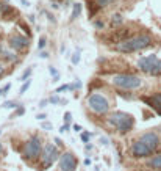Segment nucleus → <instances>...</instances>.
<instances>
[{
  "instance_id": "f704fd0d",
  "label": "nucleus",
  "mask_w": 161,
  "mask_h": 171,
  "mask_svg": "<svg viewBox=\"0 0 161 171\" xmlns=\"http://www.w3.org/2000/svg\"><path fill=\"white\" fill-rule=\"evenodd\" d=\"M9 88H11V85H9V83H8V85H5V86H3V94H5V93H6V91H8V89H9Z\"/></svg>"
},
{
  "instance_id": "423d86ee",
  "label": "nucleus",
  "mask_w": 161,
  "mask_h": 171,
  "mask_svg": "<svg viewBox=\"0 0 161 171\" xmlns=\"http://www.w3.org/2000/svg\"><path fill=\"white\" fill-rule=\"evenodd\" d=\"M60 159V152H58V148L57 146H53L52 143L46 144L42 152H41V160H42V165L46 168L52 166L53 163H55L57 160Z\"/></svg>"
},
{
  "instance_id": "a211bd4d",
  "label": "nucleus",
  "mask_w": 161,
  "mask_h": 171,
  "mask_svg": "<svg viewBox=\"0 0 161 171\" xmlns=\"http://www.w3.org/2000/svg\"><path fill=\"white\" fill-rule=\"evenodd\" d=\"M113 2H114V0H96V5H97L99 8H103V6L111 5Z\"/></svg>"
},
{
  "instance_id": "dca6fc26",
  "label": "nucleus",
  "mask_w": 161,
  "mask_h": 171,
  "mask_svg": "<svg viewBox=\"0 0 161 171\" xmlns=\"http://www.w3.org/2000/svg\"><path fill=\"white\" fill-rule=\"evenodd\" d=\"M80 13H82V5L80 3H74V10H72V14H71V21L77 19L80 16Z\"/></svg>"
},
{
  "instance_id": "58836bf2",
  "label": "nucleus",
  "mask_w": 161,
  "mask_h": 171,
  "mask_svg": "<svg viewBox=\"0 0 161 171\" xmlns=\"http://www.w3.org/2000/svg\"><path fill=\"white\" fill-rule=\"evenodd\" d=\"M3 151V146H2V143H0V152H2Z\"/></svg>"
},
{
  "instance_id": "f3484780",
  "label": "nucleus",
  "mask_w": 161,
  "mask_h": 171,
  "mask_svg": "<svg viewBox=\"0 0 161 171\" xmlns=\"http://www.w3.org/2000/svg\"><path fill=\"white\" fill-rule=\"evenodd\" d=\"M122 22H124V17L120 16V14H113L111 16V24L113 25H120Z\"/></svg>"
},
{
  "instance_id": "72a5a7b5",
  "label": "nucleus",
  "mask_w": 161,
  "mask_h": 171,
  "mask_svg": "<svg viewBox=\"0 0 161 171\" xmlns=\"http://www.w3.org/2000/svg\"><path fill=\"white\" fill-rule=\"evenodd\" d=\"M39 57H41V58H47L49 54H47V52H41V54H39Z\"/></svg>"
},
{
  "instance_id": "39448f33",
  "label": "nucleus",
  "mask_w": 161,
  "mask_h": 171,
  "mask_svg": "<svg viewBox=\"0 0 161 171\" xmlns=\"http://www.w3.org/2000/svg\"><path fill=\"white\" fill-rule=\"evenodd\" d=\"M42 152V140L39 135H31V138L27 141L25 149H24V159L33 160L36 157H39Z\"/></svg>"
},
{
  "instance_id": "7c9ffc66",
  "label": "nucleus",
  "mask_w": 161,
  "mask_h": 171,
  "mask_svg": "<svg viewBox=\"0 0 161 171\" xmlns=\"http://www.w3.org/2000/svg\"><path fill=\"white\" fill-rule=\"evenodd\" d=\"M66 130H69V124L66 123L64 126H61V129H60V132H66Z\"/></svg>"
},
{
  "instance_id": "5701e85b",
  "label": "nucleus",
  "mask_w": 161,
  "mask_h": 171,
  "mask_svg": "<svg viewBox=\"0 0 161 171\" xmlns=\"http://www.w3.org/2000/svg\"><path fill=\"white\" fill-rule=\"evenodd\" d=\"M49 72H50V74L53 75V78H55V82H57L58 78H60V75H58V71H57L55 68H50V69H49Z\"/></svg>"
},
{
  "instance_id": "b1692460",
  "label": "nucleus",
  "mask_w": 161,
  "mask_h": 171,
  "mask_svg": "<svg viewBox=\"0 0 161 171\" xmlns=\"http://www.w3.org/2000/svg\"><path fill=\"white\" fill-rule=\"evenodd\" d=\"M80 63V52H75L72 57V64H78Z\"/></svg>"
},
{
  "instance_id": "9b49d317",
  "label": "nucleus",
  "mask_w": 161,
  "mask_h": 171,
  "mask_svg": "<svg viewBox=\"0 0 161 171\" xmlns=\"http://www.w3.org/2000/svg\"><path fill=\"white\" fill-rule=\"evenodd\" d=\"M156 60H158V57L153 55V54L139 58V61H138V68H139V71H142V72H145V74H149L150 69L153 68V64L156 63Z\"/></svg>"
},
{
  "instance_id": "6e6552de",
  "label": "nucleus",
  "mask_w": 161,
  "mask_h": 171,
  "mask_svg": "<svg viewBox=\"0 0 161 171\" xmlns=\"http://www.w3.org/2000/svg\"><path fill=\"white\" fill-rule=\"evenodd\" d=\"M130 152H131V155H133V157H136V159H142V157H149V155H152V154H153V151H152L149 146H147V144H145L144 141H141L139 138L131 144Z\"/></svg>"
},
{
  "instance_id": "4c0bfd02",
  "label": "nucleus",
  "mask_w": 161,
  "mask_h": 171,
  "mask_svg": "<svg viewBox=\"0 0 161 171\" xmlns=\"http://www.w3.org/2000/svg\"><path fill=\"white\" fill-rule=\"evenodd\" d=\"M22 113H24V108H22V107H20V108H19V110H17V115H22Z\"/></svg>"
},
{
  "instance_id": "a878e982",
  "label": "nucleus",
  "mask_w": 161,
  "mask_h": 171,
  "mask_svg": "<svg viewBox=\"0 0 161 171\" xmlns=\"http://www.w3.org/2000/svg\"><path fill=\"white\" fill-rule=\"evenodd\" d=\"M66 89H71V85H61V86L57 89V93H61V91H66Z\"/></svg>"
},
{
  "instance_id": "f257e3e1",
  "label": "nucleus",
  "mask_w": 161,
  "mask_h": 171,
  "mask_svg": "<svg viewBox=\"0 0 161 171\" xmlns=\"http://www.w3.org/2000/svg\"><path fill=\"white\" fill-rule=\"evenodd\" d=\"M152 36L147 35V33H142V35H136V36H130L124 41H119L113 46L114 50L120 52V54H133V52H139V50H144L147 47L152 46Z\"/></svg>"
},
{
  "instance_id": "aec40b11",
  "label": "nucleus",
  "mask_w": 161,
  "mask_h": 171,
  "mask_svg": "<svg viewBox=\"0 0 161 171\" xmlns=\"http://www.w3.org/2000/svg\"><path fill=\"white\" fill-rule=\"evenodd\" d=\"M16 107H17V104L14 101H6L3 104V108H16Z\"/></svg>"
},
{
  "instance_id": "4be33fe9",
  "label": "nucleus",
  "mask_w": 161,
  "mask_h": 171,
  "mask_svg": "<svg viewBox=\"0 0 161 171\" xmlns=\"http://www.w3.org/2000/svg\"><path fill=\"white\" fill-rule=\"evenodd\" d=\"M30 74H31V68H28V69H27V71H25V72L22 74V78H20V80H22V82H25L27 78L30 77Z\"/></svg>"
},
{
  "instance_id": "c756f323",
  "label": "nucleus",
  "mask_w": 161,
  "mask_h": 171,
  "mask_svg": "<svg viewBox=\"0 0 161 171\" xmlns=\"http://www.w3.org/2000/svg\"><path fill=\"white\" fill-rule=\"evenodd\" d=\"M91 135H92V134H88V132H86V134H83V135H82V140H83V141H88Z\"/></svg>"
},
{
  "instance_id": "e433bc0d",
  "label": "nucleus",
  "mask_w": 161,
  "mask_h": 171,
  "mask_svg": "<svg viewBox=\"0 0 161 171\" xmlns=\"http://www.w3.org/2000/svg\"><path fill=\"white\" fill-rule=\"evenodd\" d=\"M38 120H46V115H38Z\"/></svg>"
},
{
  "instance_id": "2eb2a0df",
  "label": "nucleus",
  "mask_w": 161,
  "mask_h": 171,
  "mask_svg": "<svg viewBox=\"0 0 161 171\" xmlns=\"http://www.w3.org/2000/svg\"><path fill=\"white\" fill-rule=\"evenodd\" d=\"M149 74H150V75H161V58L156 60V63L153 64V68L150 69Z\"/></svg>"
},
{
  "instance_id": "c9c22d12",
  "label": "nucleus",
  "mask_w": 161,
  "mask_h": 171,
  "mask_svg": "<svg viewBox=\"0 0 161 171\" xmlns=\"http://www.w3.org/2000/svg\"><path fill=\"white\" fill-rule=\"evenodd\" d=\"M47 102H49V101H41V104H39V107H46Z\"/></svg>"
},
{
  "instance_id": "f03ea898",
  "label": "nucleus",
  "mask_w": 161,
  "mask_h": 171,
  "mask_svg": "<svg viewBox=\"0 0 161 171\" xmlns=\"http://www.w3.org/2000/svg\"><path fill=\"white\" fill-rule=\"evenodd\" d=\"M108 123L114 126L120 134H127L135 126V118L124 112H114L108 116Z\"/></svg>"
},
{
  "instance_id": "bb28decb",
  "label": "nucleus",
  "mask_w": 161,
  "mask_h": 171,
  "mask_svg": "<svg viewBox=\"0 0 161 171\" xmlns=\"http://www.w3.org/2000/svg\"><path fill=\"white\" fill-rule=\"evenodd\" d=\"M49 102H50V104H58V102H60V97H58V96H52V97L49 99Z\"/></svg>"
},
{
  "instance_id": "cd10ccee",
  "label": "nucleus",
  "mask_w": 161,
  "mask_h": 171,
  "mask_svg": "<svg viewBox=\"0 0 161 171\" xmlns=\"http://www.w3.org/2000/svg\"><path fill=\"white\" fill-rule=\"evenodd\" d=\"M20 27L24 28V32H25L27 35H30V28H28V25H25L24 22H20Z\"/></svg>"
},
{
  "instance_id": "6ab92c4d",
  "label": "nucleus",
  "mask_w": 161,
  "mask_h": 171,
  "mask_svg": "<svg viewBox=\"0 0 161 171\" xmlns=\"http://www.w3.org/2000/svg\"><path fill=\"white\" fill-rule=\"evenodd\" d=\"M30 85H31V80H28V78H27V80L24 82V85L20 86V94H24L25 91H27V89L30 88Z\"/></svg>"
},
{
  "instance_id": "ddd939ff",
  "label": "nucleus",
  "mask_w": 161,
  "mask_h": 171,
  "mask_svg": "<svg viewBox=\"0 0 161 171\" xmlns=\"http://www.w3.org/2000/svg\"><path fill=\"white\" fill-rule=\"evenodd\" d=\"M147 166L161 171V152H159V154H155L153 157H150L149 162H147Z\"/></svg>"
},
{
  "instance_id": "7ed1b4c3",
  "label": "nucleus",
  "mask_w": 161,
  "mask_h": 171,
  "mask_svg": "<svg viewBox=\"0 0 161 171\" xmlns=\"http://www.w3.org/2000/svg\"><path fill=\"white\" fill-rule=\"evenodd\" d=\"M86 105H88V108L91 112H94L96 115H105L110 110V101L100 93H94V94L88 96Z\"/></svg>"
},
{
  "instance_id": "412c9836",
  "label": "nucleus",
  "mask_w": 161,
  "mask_h": 171,
  "mask_svg": "<svg viewBox=\"0 0 161 171\" xmlns=\"http://www.w3.org/2000/svg\"><path fill=\"white\" fill-rule=\"evenodd\" d=\"M46 44H47L46 38H44V36H42V38H39V43H38V49H44V47H46Z\"/></svg>"
},
{
  "instance_id": "ea45409f",
  "label": "nucleus",
  "mask_w": 161,
  "mask_h": 171,
  "mask_svg": "<svg viewBox=\"0 0 161 171\" xmlns=\"http://www.w3.org/2000/svg\"><path fill=\"white\" fill-rule=\"evenodd\" d=\"M3 94V89H0V96H2Z\"/></svg>"
},
{
  "instance_id": "393cba45",
  "label": "nucleus",
  "mask_w": 161,
  "mask_h": 171,
  "mask_svg": "<svg viewBox=\"0 0 161 171\" xmlns=\"http://www.w3.org/2000/svg\"><path fill=\"white\" fill-rule=\"evenodd\" d=\"M94 25H96V28H99V30H102V28L105 27L103 21H96V22H94Z\"/></svg>"
},
{
  "instance_id": "473e14b6",
  "label": "nucleus",
  "mask_w": 161,
  "mask_h": 171,
  "mask_svg": "<svg viewBox=\"0 0 161 171\" xmlns=\"http://www.w3.org/2000/svg\"><path fill=\"white\" fill-rule=\"evenodd\" d=\"M74 130H75V132H82V126L75 124V126H74Z\"/></svg>"
},
{
  "instance_id": "20e7f679",
  "label": "nucleus",
  "mask_w": 161,
  "mask_h": 171,
  "mask_svg": "<svg viewBox=\"0 0 161 171\" xmlns=\"http://www.w3.org/2000/svg\"><path fill=\"white\" fill-rule=\"evenodd\" d=\"M113 83L122 89H138L142 86V78L133 74H116L113 77Z\"/></svg>"
},
{
  "instance_id": "0eeeda50",
  "label": "nucleus",
  "mask_w": 161,
  "mask_h": 171,
  "mask_svg": "<svg viewBox=\"0 0 161 171\" xmlns=\"http://www.w3.org/2000/svg\"><path fill=\"white\" fill-rule=\"evenodd\" d=\"M139 140L144 141L147 146H149V148L153 151V154H155V152L159 149V146H161V138H159L158 132H155V130H149V132H144V134L139 137Z\"/></svg>"
},
{
  "instance_id": "1a4fd4ad",
  "label": "nucleus",
  "mask_w": 161,
  "mask_h": 171,
  "mask_svg": "<svg viewBox=\"0 0 161 171\" xmlns=\"http://www.w3.org/2000/svg\"><path fill=\"white\" fill-rule=\"evenodd\" d=\"M60 169L61 171H75L77 159L72 152H64L60 155Z\"/></svg>"
},
{
  "instance_id": "2f4dec72",
  "label": "nucleus",
  "mask_w": 161,
  "mask_h": 171,
  "mask_svg": "<svg viewBox=\"0 0 161 171\" xmlns=\"http://www.w3.org/2000/svg\"><path fill=\"white\" fill-rule=\"evenodd\" d=\"M2 75H5V66L0 63V77H2Z\"/></svg>"
},
{
  "instance_id": "c85d7f7f",
  "label": "nucleus",
  "mask_w": 161,
  "mask_h": 171,
  "mask_svg": "<svg viewBox=\"0 0 161 171\" xmlns=\"http://www.w3.org/2000/svg\"><path fill=\"white\" fill-rule=\"evenodd\" d=\"M71 120H72V115H71V113L68 112V113H66V115H64V121H66V123H68V124H69V123H71Z\"/></svg>"
},
{
  "instance_id": "9d476101",
  "label": "nucleus",
  "mask_w": 161,
  "mask_h": 171,
  "mask_svg": "<svg viewBox=\"0 0 161 171\" xmlns=\"http://www.w3.org/2000/svg\"><path fill=\"white\" fill-rule=\"evenodd\" d=\"M9 47L14 49V50H24L28 47V36H24V35H19V33H11L9 35Z\"/></svg>"
},
{
  "instance_id": "a19ab883",
  "label": "nucleus",
  "mask_w": 161,
  "mask_h": 171,
  "mask_svg": "<svg viewBox=\"0 0 161 171\" xmlns=\"http://www.w3.org/2000/svg\"><path fill=\"white\" fill-rule=\"evenodd\" d=\"M0 134H2V130H0Z\"/></svg>"
},
{
  "instance_id": "4468645a",
  "label": "nucleus",
  "mask_w": 161,
  "mask_h": 171,
  "mask_svg": "<svg viewBox=\"0 0 161 171\" xmlns=\"http://www.w3.org/2000/svg\"><path fill=\"white\" fill-rule=\"evenodd\" d=\"M0 55H2L5 60H8V61H17L16 54H13V52H9V50H6L3 47H0Z\"/></svg>"
},
{
  "instance_id": "f8f14e48",
  "label": "nucleus",
  "mask_w": 161,
  "mask_h": 171,
  "mask_svg": "<svg viewBox=\"0 0 161 171\" xmlns=\"http://www.w3.org/2000/svg\"><path fill=\"white\" fill-rule=\"evenodd\" d=\"M142 101L149 105V107H152L159 116H161V93H156V94H152L149 97H142Z\"/></svg>"
}]
</instances>
